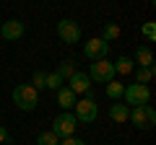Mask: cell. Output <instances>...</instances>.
<instances>
[{
  "instance_id": "cell-1",
  "label": "cell",
  "mask_w": 156,
  "mask_h": 145,
  "mask_svg": "<svg viewBox=\"0 0 156 145\" xmlns=\"http://www.w3.org/2000/svg\"><path fill=\"white\" fill-rule=\"evenodd\" d=\"M13 104L21 109V112H34L39 106V91L34 88L31 83H21V86H16L13 88Z\"/></svg>"
},
{
  "instance_id": "cell-2",
  "label": "cell",
  "mask_w": 156,
  "mask_h": 145,
  "mask_svg": "<svg viewBox=\"0 0 156 145\" xmlns=\"http://www.w3.org/2000/svg\"><path fill=\"white\" fill-rule=\"evenodd\" d=\"M73 117H76L81 124H94L96 117H99V106H96V101L89 99V96H86V99H78L76 106H73Z\"/></svg>"
},
{
  "instance_id": "cell-3",
  "label": "cell",
  "mask_w": 156,
  "mask_h": 145,
  "mask_svg": "<svg viewBox=\"0 0 156 145\" xmlns=\"http://www.w3.org/2000/svg\"><path fill=\"white\" fill-rule=\"evenodd\" d=\"M130 122H133V127L138 130H151L156 124V109L151 104H143V106H133L130 109Z\"/></svg>"
},
{
  "instance_id": "cell-4",
  "label": "cell",
  "mask_w": 156,
  "mask_h": 145,
  "mask_svg": "<svg viewBox=\"0 0 156 145\" xmlns=\"http://www.w3.org/2000/svg\"><path fill=\"white\" fill-rule=\"evenodd\" d=\"M122 99H125L128 106H143V104L151 101V88L143 86V83H130V86H125Z\"/></svg>"
},
{
  "instance_id": "cell-5",
  "label": "cell",
  "mask_w": 156,
  "mask_h": 145,
  "mask_svg": "<svg viewBox=\"0 0 156 145\" xmlns=\"http://www.w3.org/2000/svg\"><path fill=\"white\" fill-rule=\"evenodd\" d=\"M76 127H78V119L73 117V112H62L55 117V122H52V132L57 135V137H73L76 135Z\"/></svg>"
},
{
  "instance_id": "cell-6",
  "label": "cell",
  "mask_w": 156,
  "mask_h": 145,
  "mask_svg": "<svg viewBox=\"0 0 156 145\" xmlns=\"http://www.w3.org/2000/svg\"><path fill=\"white\" fill-rule=\"evenodd\" d=\"M115 65H112L109 60H96V62H91V67H89V78H91V83H109V80H115Z\"/></svg>"
},
{
  "instance_id": "cell-7",
  "label": "cell",
  "mask_w": 156,
  "mask_h": 145,
  "mask_svg": "<svg viewBox=\"0 0 156 145\" xmlns=\"http://www.w3.org/2000/svg\"><path fill=\"white\" fill-rule=\"evenodd\" d=\"M57 36H60L65 44H78V42H81V26H78V21H73V18L57 21Z\"/></svg>"
},
{
  "instance_id": "cell-8",
  "label": "cell",
  "mask_w": 156,
  "mask_h": 145,
  "mask_svg": "<svg viewBox=\"0 0 156 145\" xmlns=\"http://www.w3.org/2000/svg\"><path fill=\"white\" fill-rule=\"evenodd\" d=\"M83 55L89 57L91 62H96V60H107V55H109V44H107L101 36H94V39H89L83 44Z\"/></svg>"
},
{
  "instance_id": "cell-9",
  "label": "cell",
  "mask_w": 156,
  "mask_h": 145,
  "mask_svg": "<svg viewBox=\"0 0 156 145\" xmlns=\"http://www.w3.org/2000/svg\"><path fill=\"white\" fill-rule=\"evenodd\" d=\"M23 34H26V26H23V21H18V18L3 21V26H0V36L5 42H18Z\"/></svg>"
},
{
  "instance_id": "cell-10",
  "label": "cell",
  "mask_w": 156,
  "mask_h": 145,
  "mask_svg": "<svg viewBox=\"0 0 156 145\" xmlns=\"http://www.w3.org/2000/svg\"><path fill=\"white\" fill-rule=\"evenodd\" d=\"M65 83H68V88H70L76 96L78 93H86V91L91 88V78H89V72H83V70H76Z\"/></svg>"
},
{
  "instance_id": "cell-11",
  "label": "cell",
  "mask_w": 156,
  "mask_h": 145,
  "mask_svg": "<svg viewBox=\"0 0 156 145\" xmlns=\"http://www.w3.org/2000/svg\"><path fill=\"white\" fill-rule=\"evenodd\" d=\"M55 93H57V104H60L62 109H65V112H68V109H73V106H76V101H78V96L73 93V91L68 88V86H62V88H57Z\"/></svg>"
},
{
  "instance_id": "cell-12",
  "label": "cell",
  "mask_w": 156,
  "mask_h": 145,
  "mask_svg": "<svg viewBox=\"0 0 156 145\" xmlns=\"http://www.w3.org/2000/svg\"><path fill=\"white\" fill-rule=\"evenodd\" d=\"M128 117H130V106L128 104H112L109 106V119L112 122H117V124H122V122H128Z\"/></svg>"
},
{
  "instance_id": "cell-13",
  "label": "cell",
  "mask_w": 156,
  "mask_h": 145,
  "mask_svg": "<svg viewBox=\"0 0 156 145\" xmlns=\"http://www.w3.org/2000/svg\"><path fill=\"white\" fill-rule=\"evenodd\" d=\"M133 62L138 67H151V65H154V52H151V47H138Z\"/></svg>"
},
{
  "instance_id": "cell-14",
  "label": "cell",
  "mask_w": 156,
  "mask_h": 145,
  "mask_svg": "<svg viewBox=\"0 0 156 145\" xmlns=\"http://www.w3.org/2000/svg\"><path fill=\"white\" fill-rule=\"evenodd\" d=\"M112 65H115V72H120V75H128V72H133V70H135L133 57H125V55H122V57H117Z\"/></svg>"
},
{
  "instance_id": "cell-15",
  "label": "cell",
  "mask_w": 156,
  "mask_h": 145,
  "mask_svg": "<svg viewBox=\"0 0 156 145\" xmlns=\"http://www.w3.org/2000/svg\"><path fill=\"white\" fill-rule=\"evenodd\" d=\"M154 75H156L154 65H151V67H138V70H135V83H143V86H148L151 80H154Z\"/></svg>"
},
{
  "instance_id": "cell-16",
  "label": "cell",
  "mask_w": 156,
  "mask_h": 145,
  "mask_svg": "<svg viewBox=\"0 0 156 145\" xmlns=\"http://www.w3.org/2000/svg\"><path fill=\"white\" fill-rule=\"evenodd\" d=\"M76 70H78V67H76V62H73V60H62L60 65H57V70H55V72L60 75L62 80H68V78H70V75H73Z\"/></svg>"
},
{
  "instance_id": "cell-17",
  "label": "cell",
  "mask_w": 156,
  "mask_h": 145,
  "mask_svg": "<svg viewBox=\"0 0 156 145\" xmlns=\"http://www.w3.org/2000/svg\"><path fill=\"white\" fill-rule=\"evenodd\" d=\"M122 91H125V86L120 83V80H109V83H107V96H109L112 101L122 99Z\"/></svg>"
},
{
  "instance_id": "cell-18",
  "label": "cell",
  "mask_w": 156,
  "mask_h": 145,
  "mask_svg": "<svg viewBox=\"0 0 156 145\" xmlns=\"http://www.w3.org/2000/svg\"><path fill=\"white\" fill-rule=\"evenodd\" d=\"M101 39L109 44V42H115V39H120V26L117 23H107L104 29H101Z\"/></svg>"
},
{
  "instance_id": "cell-19",
  "label": "cell",
  "mask_w": 156,
  "mask_h": 145,
  "mask_svg": "<svg viewBox=\"0 0 156 145\" xmlns=\"http://www.w3.org/2000/svg\"><path fill=\"white\" fill-rule=\"evenodd\" d=\"M37 145H60V137H57L55 132H39L37 135Z\"/></svg>"
},
{
  "instance_id": "cell-20",
  "label": "cell",
  "mask_w": 156,
  "mask_h": 145,
  "mask_svg": "<svg viewBox=\"0 0 156 145\" xmlns=\"http://www.w3.org/2000/svg\"><path fill=\"white\" fill-rule=\"evenodd\" d=\"M62 83L65 80L57 75V72H47V80H44V88H50V91H57V88H62Z\"/></svg>"
},
{
  "instance_id": "cell-21",
  "label": "cell",
  "mask_w": 156,
  "mask_h": 145,
  "mask_svg": "<svg viewBox=\"0 0 156 145\" xmlns=\"http://www.w3.org/2000/svg\"><path fill=\"white\" fill-rule=\"evenodd\" d=\"M44 80H47V72L44 70H37V72H34V78H31V83H34L37 91H42V88H44Z\"/></svg>"
},
{
  "instance_id": "cell-22",
  "label": "cell",
  "mask_w": 156,
  "mask_h": 145,
  "mask_svg": "<svg viewBox=\"0 0 156 145\" xmlns=\"http://www.w3.org/2000/svg\"><path fill=\"white\" fill-rule=\"evenodd\" d=\"M140 34H143L148 42H154L156 39V26H154V21H148V23H143V29H140Z\"/></svg>"
},
{
  "instance_id": "cell-23",
  "label": "cell",
  "mask_w": 156,
  "mask_h": 145,
  "mask_svg": "<svg viewBox=\"0 0 156 145\" xmlns=\"http://www.w3.org/2000/svg\"><path fill=\"white\" fill-rule=\"evenodd\" d=\"M60 145H86V143H83L81 137H62Z\"/></svg>"
},
{
  "instance_id": "cell-24",
  "label": "cell",
  "mask_w": 156,
  "mask_h": 145,
  "mask_svg": "<svg viewBox=\"0 0 156 145\" xmlns=\"http://www.w3.org/2000/svg\"><path fill=\"white\" fill-rule=\"evenodd\" d=\"M3 143H11V135H8V130L0 124V145H3Z\"/></svg>"
}]
</instances>
